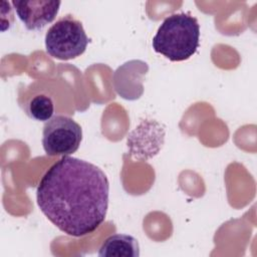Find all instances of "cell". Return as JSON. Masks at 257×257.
I'll use <instances>...</instances> for the list:
<instances>
[{
    "mask_svg": "<svg viewBox=\"0 0 257 257\" xmlns=\"http://www.w3.org/2000/svg\"><path fill=\"white\" fill-rule=\"evenodd\" d=\"M109 196L106 175L97 166L63 156L40 180L36 200L40 211L63 233L80 237L104 221Z\"/></svg>",
    "mask_w": 257,
    "mask_h": 257,
    "instance_id": "6da1fadb",
    "label": "cell"
},
{
    "mask_svg": "<svg viewBox=\"0 0 257 257\" xmlns=\"http://www.w3.org/2000/svg\"><path fill=\"white\" fill-rule=\"evenodd\" d=\"M156 52L171 61H183L193 56L200 45V24L189 13L168 16L152 41Z\"/></svg>",
    "mask_w": 257,
    "mask_h": 257,
    "instance_id": "7a4b0ae2",
    "label": "cell"
},
{
    "mask_svg": "<svg viewBox=\"0 0 257 257\" xmlns=\"http://www.w3.org/2000/svg\"><path fill=\"white\" fill-rule=\"evenodd\" d=\"M89 39L82 23L66 15L58 19L46 32V52L60 60H69L80 56L86 49Z\"/></svg>",
    "mask_w": 257,
    "mask_h": 257,
    "instance_id": "3957f363",
    "label": "cell"
},
{
    "mask_svg": "<svg viewBox=\"0 0 257 257\" xmlns=\"http://www.w3.org/2000/svg\"><path fill=\"white\" fill-rule=\"evenodd\" d=\"M81 140V126L68 116L54 115L44 123L42 146L48 156H69L77 151Z\"/></svg>",
    "mask_w": 257,
    "mask_h": 257,
    "instance_id": "277c9868",
    "label": "cell"
},
{
    "mask_svg": "<svg viewBox=\"0 0 257 257\" xmlns=\"http://www.w3.org/2000/svg\"><path fill=\"white\" fill-rule=\"evenodd\" d=\"M17 16L28 30H40L52 22L58 11L60 1H12Z\"/></svg>",
    "mask_w": 257,
    "mask_h": 257,
    "instance_id": "5b68a950",
    "label": "cell"
},
{
    "mask_svg": "<svg viewBox=\"0 0 257 257\" xmlns=\"http://www.w3.org/2000/svg\"><path fill=\"white\" fill-rule=\"evenodd\" d=\"M101 257H139L140 246L136 238L126 234H113L107 237L98 250Z\"/></svg>",
    "mask_w": 257,
    "mask_h": 257,
    "instance_id": "8992f818",
    "label": "cell"
},
{
    "mask_svg": "<svg viewBox=\"0 0 257 257\" xmlns=\"http://www.w3.org/2000/svg\"><path fill=\"white\" fill-rule=\"evenodd\" d=\"M54 112V104L51 97L40 94L34 96L28 103L27 113L33 119L39 121L49 120Z\"/></svg>",
    "mask_w": 257,
    "mask_h": 257,
    "instance_id": "52a82bcc",
    "label": "cell"
}]
</instances>
